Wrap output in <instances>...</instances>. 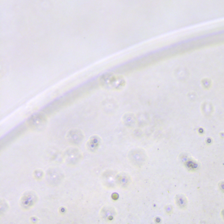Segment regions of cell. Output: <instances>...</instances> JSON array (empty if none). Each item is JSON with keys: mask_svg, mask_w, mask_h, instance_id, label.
Returning a JSON list of instances; mask_svg holds the SVG:
<instances>
[{"mask_svg": "<svg viewBox=\"0 0 224 224\" xmlns=\"http://www.w3.org/2000/svg\"><path fill=\"white\" fill-rule=\"evenodd\" d=\"M81 155L79 151L76 148H70L69 151H67L66 152V159L69 161L70 163H75V162H78L77 159L79 160L80 159Z\"/></svg>", "mask_w": 224, "mask_h": 224, "instance_id": "cell-1", "label": "cell"}, {"mask_svg": "<svg viewBox=\"0 0 224 224\" xmlns=\"http://www.w3.org/2000/svg\"><path fill=\"white\" fill-rule=\"evenodd\" d=\"M201 82L203 86L207 88L210 87L211 85L212 84L211 83L212 81L210 79H208V78H203Z\"/></svg>", "mask_w": 224, "mask_h": 224, "instance_id": "cell-2", "label": "cell"}]
</instances>
